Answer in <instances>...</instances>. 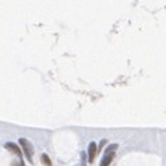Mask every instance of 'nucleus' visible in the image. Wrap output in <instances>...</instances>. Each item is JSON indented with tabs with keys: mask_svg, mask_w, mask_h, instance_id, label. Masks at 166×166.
I'll list each match as a JSON object with an SVG mask.
<instances>
[{
	"mask_svg": "<svg viewBox=\"0 0 166 166\" xmlns=\"http://www.w3.org/2000/svg\"><path fill=\"white\" fill-rule=\"evenodd\" d=\"M18 142L23 147V151H24V154H25V156L28 158V161L31 163H34V147H32V144L27 138H20Z\"/></svg>",
	"mask_w": 166,
	"mask_h": 166,
	"instance_id": "nucleus-1",
	"label": "nucleus"
},
{
	"mask_svg": "<svg viewBox=\"0 0 166 166\" xmlns=\"http://www.w3.org/2000/svg\"><path fill=\"white\" fill-rule=\"evenodd\" d=\"M6 150H8V151H11V152H14L16 155H21V150L17 147L14 142H6Z\"/></svg>",
	"mask_w": 166,
	"mask_h": 166,
	"instance_id": "nucleus-4",
	"label": "nucleus"
},
{
	"mask_svg": "<svg viewBox=\"0 0 166 166\" xmlns=\"http://www.w3.org/2000/svg\"><path fill=\"white\" fill-rule=\"evenodd\" d=\"M96 155V144L95 142H89V147H88V161L92 162L95 159Z\"/></svg>",
	"mask_w": 166,
	"mask_h": 166,
	"instance_id": "nucleus-3",
	"label": "nucleus"
},
{
	"mask_svg": "<svg viewBox=\"0 0 166 166\" xmlns=\"http://www.w3.org/2000/svg\"><path fill=\"white\" fill-rule=\"evenodd\" d=\"M40 161H42V163L46 166H52V162H50V159H49V156H47L46 154H43L42 156H40Z\"/></svg>",
	"mask_w": 166,
	"mask_h": 166,
	"instance_id": "nucleus-5",
	"label": "nucleus"
},
{
	"mask_svg": "<svg viewBox=\"0 0 166 166\" xmlns=\"http://www.w3.org/2000/svg\"><path fill=\"white\" fill-rule=\"evenodd\" d=\"M113 158H115V152H113V151H106L105 156L102 158L101 166H109L110 165V162L113 161Z\"/></svg>",
	"mask_w": 166,
	"mask_h": 166,
	"instance_id": "nucleus-2",
	"label": "nucleus"
}]
</instances>
